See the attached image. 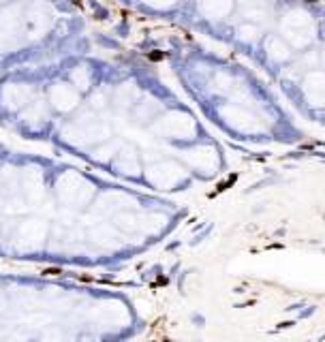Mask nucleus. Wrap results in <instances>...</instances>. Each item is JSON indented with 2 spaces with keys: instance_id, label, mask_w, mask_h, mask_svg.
<instances>
[{
  "instance_id": "nucleus-1",
  "label": "nucleus",
  "mask_w": 325,
  "mask_h": 342,
  "mask_svg": "<svg viewBox=\"0 0 325 342\" xmlns=\"http://www.w3.org/2000/svg\"><path fill=\"white\" fill-rule=\"evenodd\" d=\"M163 58V54H158V51H156V54H150V60H161Z\"/></svg>"
},
{
  "instance_id": "nucleus-2",
  "label": "nucleus",
  "mask_w": 325,
  "mask_h": 342,
  "mask_svg": "<svg viewBox=\"0 0 325 342\" xmlns=\"http://www.w3.org/2000/svg\"><path fill=\"white\" fill-rule=\"evenodd\" d=\"M308 2H315V0H308Z\"/></svg>"
}]
</instances>
